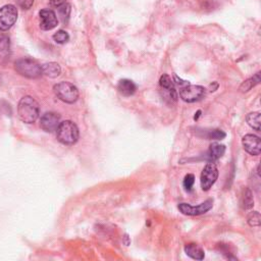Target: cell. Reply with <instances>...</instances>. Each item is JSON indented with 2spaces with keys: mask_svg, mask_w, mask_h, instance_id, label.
Masks as SVG:
<instances>
[{
  "mask_svg": "<svg viewBox=\"0 0 261 261\" xmlns=\"http://www.w3.org/2000/svg\"><path fill=\"white\" fill-rule=\"evenodd\" d=\"M209 139L213 140H223L226 137V133L221 129H212L209 133Z\"/></svg>",
  "mask_w": 261,
  "mask_h": 261,
  "instance_id": "obj_26",
  "label": "cell"
},
{
  "mask_svg": "<svg viewBox=\"0 0 261 261\" xmlns=\"http://www.w3.org/2000/svg\"><path fill=\"white\" fill-rule=\"evenodd\" d=\"M55 95L66 103H74L79 98V90L69 82H60L54 86Z\"/></svg>",
  "mask_w": 261,
  "mask_h": 261,
  "instance_id": "obj_4",
  "label": "cell"
},
{
  "mask_svg": "<svg viewBox=\"0 0 261 261\" xmlns=\"http://www.w3.org/2000/svg\"><path fill=\"white\" fill-rule=\"evenodd\" d=\"M242 205L245 209H250L254 205V200L252 193L249 189H244L242 194Z\"/></svg>",
  "mask_w": 261,
  "mask_h": 261,
  "instance_id": "obj_20",
  "label": "cell"
},
{
  "mask_svg": "<svg viewBox=\"0 0 261 261\" xmlns=\"http://www.w3.org/2000/svg\"><path fill=\"white\" fill-rule=\"evenodd\" d=\"M56 136L58 141L63 145H74L79 139V128L71 120L61 121L56 128Z\"/></svg>",
  "mask_w": 261,
  "mask_h": 261,
  "instance_id": "obj_2",
  "label": "cell"
},
{
  "mask_svg": "<svg viewBox=\"0 0 261 261\" xmlns=\"http://www.w3.org/2000/svg\"><path fill=\"white\" fill-rule=\"evenodd\" d=\"M10 50V39L5 36L2 35L0 36V52L5 53L8 52Z\"/></svg>",
  "mask_w": 261,
  "mask_h": 261,
  "instance_id": "obj_24",
  "label": "cell"
},
{
  "mask_svg": "<svg viewBox=\"0 0 261 261\" xmlns=\"http://www.w3.org/2000/svg\"><path fill=\"white\" fill-rule=\"evenodd\" d=\"M226 152V146L222 145L220 143H212L209 147V150L206 155V159H208L210 162H213L217 159H220Z\"/></svg>",
  "mask_w": 261,
  "mask_h": 261,
  "instance_id": "obj_13",
  "label": "cell"
},
{
  "mask_svg": "<svg viewBox=\"0 0 261 261\" xmlns=\"http://www.w3.org/2000/svg\"><path fill=\"white\" fill-rule=\"evenodd\" d=\"M18 4L23 10H30L34 4V0H18Z\"/></svg>",
  "mask_w": 261,
  "mask_h": 261,
  "instance_id": "obj_27",
  "label": "cell"
},
{
  "mask_svg": "<svg viewBox=\"0 0 261 261\" xmlns=\"http://www.w3.org/2000/svg\"><path fill=\"white\" fill-rule=\"evenodd\" d=\"M242 144L244 149L251 155H259L261 151V141L259 137L255 135H246L242 139Z\"/></svg>",
  "mask_w": 261,
  "mask_h": 261,
  "instance_id": "obj_11",
  "label": "cell"
},
{
  "mask_svg": "<svg viewBox=\"0 0 261 261\" xmlns=\"http://www.w3.org/2000/svg\"><path fill=\"white\" fill-rule=\"evenodd\" d=\"M248 224L251 227H259L260 226V214L257 211H253L248 215Z\"/></svg>",
  "mask_w": 261,
  "mask_h": 261,
  "instance_id": "obj_22",
  "label": "cell"
},
{
  "mask_svg": "<svg viewBox=\"0 0 261 261\" xmlns=\"http://www.w3.org/2000/svg\"><path fill=\"white\" fill-rule=\"evenodd\" d=\"M248 124L255 130H260V112H251L246 117Z\"/></svg>",
  "mask_w": 261,
  "mask_h": 261,
  "instance_id": "obj_18",
  "label": "cell"
},
{
  "mask_svg": "<svg viewBox=\"0 0 261 261\" xmlns=\"http://www.w3.org/2000/svg\"><path fill=\"white\" fill-rule=\"evenodd\" d=\"M68 0H50V5L53 8H58L64 4H67Z\"/></svg>",
  "mask_w": 261,
  "mask_h": 261,
  "instance_id": "obj_28",
  "label": "cell"
},
{
  "mask_svg": "<svg viewBox=\"0 0 261 261\" xmlns=\"http://www.w3.org/2000/svg\"><path fill=\"white\" fill-rule=\"evenodd\" d=\"M219 178V170L213 162H209L205 165L201 173V188L203 191H208Z\"/></svg>",
  "mask_w": 261,
  "mask_h": 261,
  "instance_id": "obj_7",
  "label": "cell"
},
{
  "mask_svg": "<svg viewBox=\"0 0 261 261\" xmlns=\"http://www.w3.org/2000/svg\"><path fill=\"white\" fill-rule=\"evenodd\" d=\"M160 93L162 98L168 103H175L177 101L178 95L176 92L175 87H170V88H160Z\"/></svg>",
  "mask_w": 261,
  "mask_h": 261,
  "instance_id": "obj_16",
  "label": "cell"
},
{
  "mask_svg": "<svg viewBox=\"0 0 261 261\" xmlns=\"http://www.w3.org/2000/svg\"><path fill=\"white\" fill-rule=\"evenodd\" d=\"M117 90L122 96L128 97V96H132L133 94H135V92L137 90V87L133 81L123 79L118 82Z\"/></svg>",
  "mask_w": 261,
  "mask_h": 261,
  "instance_id": "obj_12",
  "label": "cell"
},
{
  "mask_svg": "<svg viewBox=\"0 0 261 261\" xmlns=\"http://www.w3.org/2000/svg\"><path fill=\"white\" fill-rule=\"evenodd\" d=\"M60 123V115L55 112H46L41 116L40 126L45 132L51 133L56 130Z\"/></svg>",
  "mask_w": 261,
  "mask_h": 261,
  "instance_id": "obj_9",
  "label": "cell"
},
{
  "mask_svg": "<svg viewBox=\"0 0 261 261\" xmlns=\"http://www.w3.org/2000/svg\"><path fill=\"white\" fill-rule=\"evenodd\" d=\"M260 82V73H257L254 77L250 78L249 80L245 81L241 86H240V91L245 93L250 91L253 87H255L257 84H259Z\"/></svg>",
  "mask_w": 261,
  "mask_h": 261,
  "instance_id": "obj_17",
  "label": "cell"
},
{
  "mask_svg": "<svg viewBox=\"0 0 261 261\" xmlns=\"http://www.w3.org/2000/svg\"><path fill=\"white\" fill-rule=\"evenodd\" d=\"M53 40L57 43V44H64V43H67L70 40V35L68 34V32L63 30H59L53 35Z\"/></svg>",
  "mask_w": 261,
  "mask_h": 261,
  "instance_id": "obj_21",
  "label": "cell"
},
{
  "mask_svg": "<svg viewBox=\"0 0 261 261\" xmlns=\"http://www.w3.org/2000/svg\"><path fill=\"white\" fill-rule=\"evenodd\" d=\"M185 252L188 256L195 260H203L205 257L204 250L197 244H188L185 246Z\"/></svg>",
  "mask_w": 261,
  "mask_h": 261,
  "instance_id": "obj_14",
  "label": "cell"
},
{
  "mask_svg": "<svg viewBox=\"0 0 261 261\" xmlns=\"http://www.w3.org/2000/svg\"><path fill=\"white\" fill-rule=\"evenodd\" d=\"M39 17H40V28L44 31L52 30L58 24L56 14L51 10L40 11Z\"/></svg>",
  "mask_w": 261,
  "mask_h": 261,
  "instance_id": "obj_10",
  "label": "cell"
},
{
  "mask_svg": "<svg viewBox=\"0 0 261 261\" xmlns=\"http://www.w3.org/2000/svg\"><path fill=\"white\" fill-rule=\"evenodd\" d=\"M16 71L23 77L37 79L42 75V67L31 58H21L15 62Z\"/></svg>",
  "mask_w": 261,
  "mask_h": 261,
  "instance_id": "obj_3",
  "label": "cell"
},
{
  "mask_svg": "<svg viewBox=\"0 0 261 261\" xmlns=\"http://www.w3.org/2000/svg\"><path fill=\"white\" fill-rule=\"evenodd\" d=\"M212 206H213L212 199H208L198 206H192L187 203H181L179 204V210L185 215L195 216V215H201L208 212L212 208Z\"/></svg>",
  "mask_w": 261,
  "mask_h": 261,
  "instance_id": "obj_8",
  "label": "cell"
},
{
  "mask_svg": "<svg viewBox=\"0 0 261 261\" xmlns=\"http://www.w3.org/2000/svg\"><path fill=\"white\" fill-rule=\"evenodd\" d=\"M194 183H195V177H194V175H192V173H188V175H187V176L185 177V179H184V183H183L184 188H185L188 192H190V191L192 190V188H193Z\"/></svg>",
  "mask_w": 261,
  "mask_h": 261,
  "instance_id": "obj_25",
  "label": "cell"
},
{
  "mask_svg": "<svg viewBox=\"0 0 261 261\" xmlns=\"http://www.w3.org/2000/svg\"><path fill=\"white\" fill-rule=\"evenodd\" d=\"M205 88L198 85H185L181 87L180 96L181 98L188 103H193L201 100L205 96Z\"/></svg>",
  "mask_w": 261,
  "mask_h": 261,
  "instance_id": "obj_5",
  "label": "cell"
},
{
  "mask_svg": "<svg viewBox=\"0 0 261 261\" xmlns=\"http://www.w3.org/2000/svg\"><path fill=\"white\" fill-rule=\"evenodd\" d=\"M159 86L160 88H170V87H175V85H173V81L168 75L161 76L159 80Z\"/></svg>",
  "mask_w": 261,
  "mask_h": 261,
  "instance_id": "obj_23",
  "label": "cell"
},
{
  "mask_svg": "<svg viewBox=\"0 0 261 261\" xmlns=\"http://www.w3.org/2000/svg\"><path fill=\"white\" fill-rule=\"evenodd\" d=\"M18 19V10L13 5L5 6L0 9V31L10 30Z\"/></svg>",
  "mask_w": 261,
  "mask_h": 261,
  "instance_id": "obj_6",
  "label": "cell"
},
{
  "mask_svg": "<svg viewBox=\"0 0 261 261\" xmlns=\"http://www.w3.org/2000/svg\"><path fill=\"white\" fill-rule=\"evenodd\" d=\"M61 73V69L58 63L56 62H49L45 63L42 67V75H45L46 77L49 78H57Z\"/></svg>",
  "mask_w": 261,
  "mask_h": 261,
  "instance_id": "obj_15",
  "label": "cell"
},
{
  "mask_svg": "<svg viewBox=\"0 0 261 261\" xmlns=\"http://www.w3.org/2000/svg\"><path fill=\"white\" fill-rule=\"evenodd\" d=\"M40 114L39 103L31 96L23 97L18 106V115L26 123H32L37 120Z\"/></svg>",
  "mask_w": 261,
  "mask_h": 261,
  "instance_id": "obj_1",
  "label": "cell"
},
{
  "mask_svg": "<svg viewBox=\"0 0 261 261\" xmlns=\"http://www.w3.org/2000/svg\"><path fill=\"white\" fill-rule=\"evenodd\" d=\"M57 14L60 19V21L66 24L68 23L70 16H71V6L69 4H64L57 8Z\"/></svg>",
  "mask_w": 261,
  "mask_h": 261,
  "instance_id": "obj_19",
  "label": "cell"
}]
</instances>
